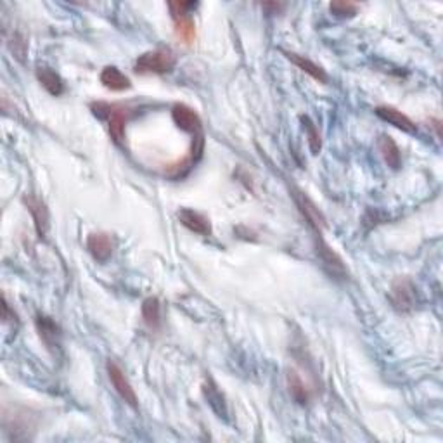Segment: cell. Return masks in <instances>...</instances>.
<instances>
[{
  "label": "cell",
  "instance_id": "4",
  "mask_svg": "<svg viewBox=\"0 0 443 443\" xmlns=\"http://www.w3.org/2000/svg\"><path fill=\"white\" fill-rule=\"evenodd\" d=\"M392 301L396 310L409 312L418 305V290L414 282L407 277H400L393 282L392 286Z\"/></svg>",
  "mask_w": 443,
  "mask_h": 443
},
{
  "label": "cell",
  "instance_id": "13",
  "mask_svg": "<svg viewBox=\"0 0 443 443\" xmlns=\"http://www.w3.org/2000/svg\"><path fill=\"white\" fill-rule=\"evenodd\" d=\"M101 84L106 88L114 92H121L130 88V80L129 77H125L118 68L114 66H106L103 71H101Z\"/></svg>",
  "mask_w": 443,
  "mask_h": 443
},
{
  "label": "cell",
  "instance_id": "6",
  "mask_svg": "<svg viewBox=\"0 0 443 443\" xmlns=\"http://www.w3.org/2000/svg\"><path fill=\"white\" fill-rule=\"evenodd\" d=\"M106 369H107V376H110L111 385H113V388L116 390L118 395H120L125 402L129 403L130 407H137L136 390L132 388V385H130V381L123 374V370H121L120 367L113 362V360H110V362H107Z\"/></svg>",
  "mask_w": 443,
  "mask_h": 443
},
{
  "label": "cell",
  "instance_id": "10",
  "mask_svg": "<svg viewBox=\"0 0 443 443\" xmlns=\"http://www.w3.org/2000/svg\"><path fill=\"white\" fill-rule=\"evenodd\" d=\"M87 249L97 262H106L113 255V241L104 232H94L87 238Z\"/></svg>",
  "mask_w": 443,
  "mask_h": 443
},
{
  "label": "cell",
  "instance_id": "8",
  "mask_svg": "<svg viewBox=\"0 0 443 443\" xmlns=\"http://www.w3.org/2000/svg\"><path fill=\"white\" fill-rule=\"evenodd\" d=\"M25 205L28 208V212L31 213L35 222V229H37V234L40 238H45L49 231V210L45 206V203L42 199H38L37 196H25Z\"/></svg>",
  "mask_w": 443,
  "mask_h": 443
},
{
  "label": "cell",
  "instance_id": "16",
  "mask_svg": "<svg viewBox=\"0 0 443 443\" xmlns=\"http://www.w3.org/2000/svg\"><path fill=\"white\" fill-rule=\"evenodd\" d=\"M288 386H290V393L294 402L300 403V405H307V403L310 402V392H308L303 379H301V377L298 376V372H294V370L288 372Z\"/></svg>",
  "mask_w": 443,
  "mask_h": 443
},
{
  "label": "cell",
  "instance_id": "19",
  "mask_svg": "<svg viewBox=\"0 0 443 443\" xmlns=\"http://www.w3.org/2000/svg\"><path fill=\"white\" fill-rule=\"evenodd\" d=\"M301 123H303L305 134H307L308 137V146H310L312 154H319L320 147H322V140H320L319 130H317L315 123L308 116H301Z\"/></svg>",
  "mask_w": 443,
  "mask_h": 443
},
{
  "label": "cell",
  "instance_id": "2",
  "mask_svg": "<svg viewBox=\"0 0 443 443\" xmlns=\"http://www.w3.org/2000/svg\"><path fill=\"white\" fill-rule=\"evenodd\" d=\"M170 12H172L173 25H175V35L183 42L191 45L196 38V26L192 21L189 9L194 8L192 2H170Z\"/></svg>",
  "mask_w": 443,
  "mask_h": 443
},
{
  "label": "cell",
  "instance_id": "9",
  "mask_svg": "<svg viewBox=\"0 0 443 443\" xmlns=\"http://www.w3.org/2000/svg\"><path fill=\"white\" fill-rule=\"evenodd\" d=\"M179 220L180 224L183 225L186 229H189L191 232L199 236H210L212 234V224H210V220L206 218L205 215L201 213L194 212V210L183 208L179 212Z\"/></svg>",
  "mask_w": 443,
  "mask_h": 443
},
{
  "label": "cell",
  "instance_id": "1",
  "mask_svg": "<svg viewBox=\"0 0 443 443\" xmlns=\"http://www.w3.org/2000/svg\"><path fill=\"white\" fill-rule=\"evenodd\" d=\"M175 62L177 58L170 49H156L139 55L136 61V71L140 75H163L172 71Z\"/></svg>",
  "mask_w": 443,
  "mask_h": 443
},
{
  "label": "cell",
  "instance_id": "12",
  "mask_svg": "<svg viewBox=\"0 0 443 443\" xmlns=\"http://www.w3.org/2000/svg\"><path fill=\"white\" fill-rule=\"evenodd\" d=\"M377 149H379L383 160H385L386 165H388L390 168L393 170L400 168V165H402V154H400L398 146L393 142L392 137L388 136L379 137V139H377Z\"/></svg>",
  "mask_w": 443,
  "mask_h": 443
},
{
  "label": "cell",
  "instance_id": "21",
  "mask_svg": "<svg viewBox=\"0 0 443 443\" xmlns=\"http://www.w3.org/2000/svg\"><path fill=\"white\" fill-rule=\"evenodd\" d=\"M329 9L333 14L340 16V18H346V16L350 18V16L357 14V5L352 2H333Z\"/></svg>",
  "mask_w": 443,
  "mask_h": 443
},
{
  "label": "cell",
  "instance_id": "11",
  "mask_svg": "<svg viewBox=\"0 0 443 443\" xmlns=\"http://www.w3.org/2000/svg\"><path fill=\"white\" fill-rule=\"evenodd\" d=\"M294 201H296L298 208H300V212L303 213V216L307 218L308 224H310L312 227L320 234V227H322L326 220H324L322 213L319 212V208H317V206H315L314 203L303 194V192L294 191Z\"/></svg>",
  "mask_w": 443,
  "mask_h": 443
},
{
  "label": "cell",
  "instance_id": "20",
  "mask_svg": "<svg viewBox=\"0 0 443 443\" xmlns=\"http://www.w3.org/2000/svg\"><path fill=\"white\" fill-rule=\"evenodd\" d=\"M205 395H206V400H208V403L212 405V409L215 410L216 414H218L220 418L225 416L224 395L216 390V386L213 385V383H208V385L205 386Z\"/></svg>",
  "mask_w": 443,
  "mask_h": 443
},
{
  "label": "cell",
  "instance_id": "7",
  "mask_svg": "<svg viewBox=\"0 0 443 443\" xmlns=\"http://www.w3.org/2000/svg\"><path fill=\"white\" fill-rule=\"evenodd\" d=\"M376 114L381 118L383 121H388L390 125H393L395 129L402 130V132L407 134H416L418 132V127L412 120H410L407 114H403L402 111L395 110L392 106H379L376 107Z\"/></svg>",
  "mask_w": 443,
  "mask_h": 443
},
{
  "label": "cell",
  "instance_id": "14",
  "mask_svg": "<svg viewBox=\"0 0 443 443\" xmlns=\"http://www.w3.org/2000/svg\"><path fill=\"white\" fill-rule=\"evenodd\" d=\"M284 55H286V58L290 59L291 62H293L294 66L300 68V70L303 71V73L310 75V77L314 78V80L320 81V84H326V81H327L326 71H324L320 66H317L315 62H312L310 59L303 58V55L293 54V52H284Z\"/></svg>",
  "mask_w": 443,
  "mask_h": 443
},
{
  "label": "cell",
  "instance_id": "3",
  "mask_svg": "<svg viewBox=\"0 0 443 443\" xmlns=\"http://www.w3.org/2000/svg\"><path fill=\"white\" fill-rule=\"evenodd\" d=\"M94 113L99 114L101 118H107L110 120V125H107V130H110L111 139L116 144H121L125 139V125H127V114H125L123 107L118 106H110V104H97L94 106Z\"/></svg>",
  "mask_w": 443,
  "mask_h": 443
},
{
  "label": "cell",
  "instance_id": "15",
  "mask_svg": "<svg viewBox=\"0 0 443 443\" xmlns=\"http://www.w3.org/2000/svg\"><path fill=\"white\" fill-rule=\"evenodd\" d=\"M37 78L42 85H44L45 90L52 96H61L62 90H64V84H62L61 77H59L55 71H52L51 68L40 66L37 68Z\"/></svg>",
  "mask_w": 443,
  "mask_h": 443
},
{
  "label": "cell",
  "instance_id": "5",
  "mask_svg": "<svg viewBox=\"0 0 443 443\" xmlns=\"http://www.w3.org/2000/svg\"><path fill=\"white\" fill-rule=\"evenodd\" d=\"M172 118L180 130L192 134L194 137L201 136V118H199V114L192 107L186 106V104H175L172 107Z\"/></svg>",
  "mask_w": 443,
  "mask_h": 443
},
{
  "label": "cell",
  "instance_id": "18",
  "mask_svg": "<svg viewBox=\"0 0 443 443\" xmlns=\"http://www.w3.org/2000/svg\"><path fill=\"white\" fill-rule=\"evenodd\" d=\"M37 327L40 331V336L49 346H55L59 338V327L54 320H51L45 315H38L37 317Z\"/></svg>",
  "mask_w": 443,
  "mask_h": 443
},
{
  "label": "cell",
  "instance_id": "17",
  "mask_svg": "<svg viewBox=\"0 0 443 443\" xmlns=\"http://www.w3.org/2000/svg\"><path fill=\"white\" fill-rule=\"evenodd\" d=\"M142 319L151 329H157L162 324V305L157 298H147L142 303Z\"/></svg>",
  "mask_w": 443,
  "mask_h": 443
}]
</instances>
